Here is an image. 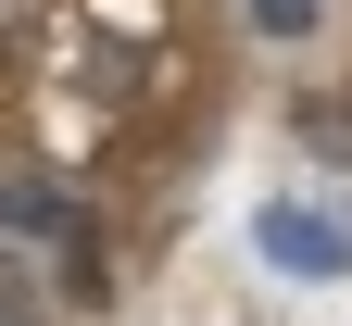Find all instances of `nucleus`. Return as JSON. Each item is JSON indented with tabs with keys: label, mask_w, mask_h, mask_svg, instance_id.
<instances>
[{
	"label": "nucleus",
	"mask_w": 352,
	"mask_h": 326,
	"mask_svg": "<svg viewBox=\"0 0 352 326\" xmlns=\"http://www.w3.org/2000/svg\"><path fill=\"white\" fill-rule=\"evenodd\" d=\"M0 226H13V239H76V201H63V189H13Z\"/></svg>",
	"instance_id": "2"
},
{
	"label": "nucleus",
	"mask_w": 352,
	"mask_h": 326,
	"mask_svg": "<svg viewBox=\"0 0 352 326\" xmlns=\"http://www.w3.org/2000/svg\"><path fill=\"white\" fill-rule=\"evenodd\" d=\"M252 251L302 276V289H327V276H352V239H340V213H302V201H264L252 213Z\"/></svg>",
	"instance_id": "1"
},
{
	"label": "nucleus",
	"mask_w": 352,
	"mask_h": 326,
	"mask_svg": "<svg viewBox=\"0 0 352 326\" xmlns=\"http://www.w3.org/2000/svg\"><path fill=\"white\" fill-rule=\"evenodd\" d=\"M239 13H252V38H277V51H289V38L327 25V0H239Z\"/></svg>",
	"instance_id": "3"
}]
</instances>
